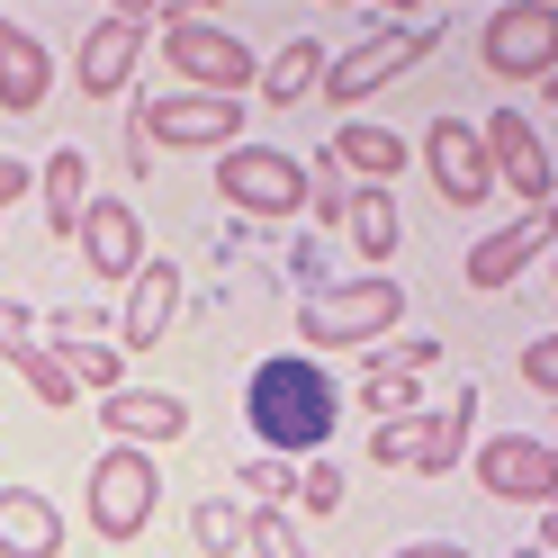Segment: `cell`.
Instances as JSON below:
<instances>
[{
  "mask_svg": "<svg viewBox=\"0 0 558 558\" xmlns=\"http://www.w3.org/2000/svg\"><path fill=\"white\" fill-rule=\"evenodd\" d=\"M243 424H253V441L270 450V460H316V450L333 441V378L325 361L306 352H270L253 369V388H243Z\"/></svg>",
  "mask_w": 558,
  "mask_h": 558,
  "instance_id": "obj_1",
  "label": "cell"
},
{
  "mask_svg": "<svg viewBox=\"0 0 558 558\" xmlns=\"http://www.w3.org/2000/svg\"><path fill=\"white\" fill-rule=\"evenodd\" d=\"M82 513H90V532L109 541V549L145 541V532H154V513H162V469H154V450H135V441H109V450L90 460Z\"/></svg>",
  "mask_w": 558,
  "mask_h": 558,
  "instance_id": "obj_2",
  "label": "cell"
},
{
  "mask_svg": "<svg viewBox=\"0 0 558 558\" xmlns=\"http://www.w3.org/2000/svg\"><path fill=\"white\" fill-rule=\"evenodd\" d=\"M405 316V289L388 270H361V279H342V289H306V306H298V333L306 342H325V352H369L378 333H388Z\"/></svg>",
  "mask_w": 558,
  "mask_h": 558,
  "instance_id": "obj_3",
  "label": "cell"
},
{
  "mask_svg": "<svg viewBox=\"0 0 558 558\" xmlns=\"http://www.w3.org/2000/svg\"><path fill=\"white\" fill-rule=\"evenodd\" d=\"M469 414H477V397L460 388L441 414L433 405H414V414H388V424L369 433V460L378 469H414V477H450L469 460Z\"/></svg>",
  "mask_w": 558,
  "mask_h": 558,
  "instance_id": "obj_4",
  "label": "cell"
},
{
  "mask_svg": "<svg viewBox=\"0 0 558 558\" xmlns=\"http://www.w3.org/2000/svg\"><path fill=\"white\" fill-rule=\"evenodd\" d=\"M162 63L181 73L198 99H243L262 82V54L234 37V27H207V19H171L162 27Z\"/></svg>",
  "mask_w": 558,
  "mask_h": 558,
  "instance_id": "obj_5",
  "label": "cell"
},
{
  "mask_svg": "<svg viewBox=\"0 0 558 558\" xmlns=\"http://www.w3.org/2000/svg\"><path fill=\"white\" fill-rule=\"evenodd\" d=\"M243 109L234 99H198V90H145L135 99V145H171V154H226Z\"/></svg>",
  "mask_w": 558,
  "mask_h": 558,
  "instance_id": "obj_6",
  "label": "cell"
},
{
  "mask_svg": "<svg viewBox=\"0 0 558 558\" xmlns=\"http://www.w3.org/2000/svg\"><path fill=\"white\" fill-rule=\"evenodd\" d=\"M433 46H441V27H388V19H369V46H361V54H333L316 90L333 99V109H361L378 82H397L405 63H424Z\"/></svg>",
  "mask_w": 558,
  "mask_h": 558,
  "instance_id": "obj_7",
  "label": "cell"
},
{
  "mask_svg": "<svg viewBox=\"0 0 558 558\" xmlns=\"http://www.w3.org/2000/svg\"><path fill=\"white\" fill-rule=\"evenodd\" d=\"M217 198H234L243 217H298V207H306V162L279 154V145H226Z\"/></svg>",
  "mask_w": 558,
  "mask_h": 558,
  "instance_id": "obj_8",
  "label": "cell"
},
{
  "mask_svg": "<svg viewBox=\"0 0 558 558\" xmlns=\"http://www.w3.org/2000/svg\"><path fill=\"white\" fill-rule=\"evenodd\" d=\"M477 154H486V171H496V181H513V198L532 207H549V145H541V126L522 118V109H496L477 126Z\"/></svg>",
  "mask_w": 558,
  "mask_h": 558,
  "instance_id": "obj_9",
  "label": "cell"
},
{
  "mask_svg": "<svg viewBox=\"0 0 558 558\" xmlns=\"http://www.w3.org/2000/svg\"><path fill=\"white\" fill-rule=\"evenodd\" d=\"M477 486L496 505H549L558 460H549V441H532V433H496V441H477Z\"/></svg>",
  "mask_w": 558,
  "mask_h": 558,
  "instance_id": "obj_10",
  "label": "cell"
},
{
  "mask_svg": "<svg viewBox=\"0 0 558 558\" xmlns=\"http://www.w3.org/2000/svg\"><path fill=\"white\" fill-rule=\"evenodd\" d=\"M424 171H433L441 207H486V198H496V171H486V154H477V126H460V118H433Z\"/></svg>",
  "mask_w": 558,
  "mask_h": 558,
  "instance_id": "obj_11",
  "label": "cell"
},
{
  "mask_svg": "<svg viewBox=\"0 0 558 558\" xmlns=\"http://www.w3.org/2000/svg\"><path fill=\"white\" fill-rule=\"evenodd\" d=\"M477 63L496 82H549V10H496L477 37Z\"/></svg>",
  "mask_w": 558,
  "mask_h": 558,
  "instance_id": "obj_12",
  "label": "cell"
},
{
  "mask_svg": "<svg viewBox=\"0 0 558 558\" xmlns=\"http://www.w3.org/2000/svg\"><path fill=\"white\" fill-rule=\"evenodd\" d=\"M73 243H82V270L90 279H135V270H145V226H135L126 198H90Z\"/></svg>",
  "mask_w": 558,
  "mask_h": 558,
  "instance_id": "obj_13",
  "label": "cell"
},
{
  "mask_svg": "<svg viewBox=\"0 0 558 558\" xmlns=\"http://www.w3.org/2000/svg\"><path fill=\"white\" fill-rule=\"evenodd\" d=\"M135 63H145V19L135 10H109L82 37V99H118L135 82Z\"/></svg>",
  "mask_w": 558,
  "mask_h": 558,
  "instance_id": "obj_14",
  "label": "cell"
},
{
  "mask_svg": "<svg viewBox=\"0 0 558 558\" xmlns=\"http://www.w3.org/2000/svg\"><path fill=\"white\" fill-rule=\"evenodd\" d=\"M99 424H109L118 441H135V450H162V441L190 433V405L171 388H109L99 397Z\"/></svg>",
  "mask_w": 558,
  "mask_h": 558,
  "instance_id": "obj_15",
  "label": "cell"
},
{
  "mask_svg": "<svg viewBox=\"0 0 558 558\" xmlns=\"http://www.w3.org/2000/svg\"><path fill=\"white\" fill-rule=\"evenodd\" d=\"M171 316H181V270H171V262H145V270L126 279V316H118V352H154Z\"/></svg>",
  "mask_w": 558,
  "mask_h": 558,
  "instance_id": "obj_16",
  "label": "cell"
},
{
  "mask_svg": "<svg viewBox=\"0 0 558 558\" xmlns=\"http://www.w3.org/2000/svg\"><path fill=\"white\" fill-rule=\"evenodd\" d=\"M532 262H549V207H541V217H522L513 234L469 243V262H460V270H469V289H513Z\"/></svg>",
  "mask_w": 558,
  "mask_h": 558,
  "instance_id": "obj_17",
  "label": "cell"
},
{
  "mask_svg": "<svg viewBox=\"0 0 558 558\" xmlns=\"http://www.w3.org/2000/svg\"><path fill=\"white\" fill-rule=\"evenodd\" d=\"M46 90H54V54L37 46V27H19V19H0V109H46Z\"/></svg>",
  "mask_w": 558,
  "mask_h": 558,
  "instance_id": "obj_18",
  "label": "cell"
},
{
  "mask_svg": "<svg viewBox=\"0 0 558 558\" xmlns=\"http://www.w3.org/2000/svg\"><path fill=\"white\" fill-rule=\"evenodd\" d=\"M0 558H63V513L37 486H0Z\"/></svg>",
  "mask_w": 558,
  "mask_h": 558,
  "instance_id": "obj_19",
  "label": "cell"
},
{
  "mask_svg": "<svg viewBox=\"0 0 558 558\" xmlns=\"http://www.w3.org/2000/svg\"><path fill=\"white\" fill-rule=\"evenodd\" d=\"M37 198H46V226L73 243L82 234V207H90V162H82V145H63V154H46V171H37Z\"/></svg>",
  "mask_w": 558,
  "mask_h": 558,
  "instance_id": "obj_20",
  "label": "cell"
},
{
  "mask_svg": "<svg viewBox=\"0 0 558 558\" xmlns=\"http://www.w3.org/2000/svg\"><path fill=\"white\" fill-rule=\"evenodd\" d=\"M316 82H325V46H316V37L279 46V54L262 63V99H270V109H298V99L316 90Z\"/></svg>",
  "mask_w": 558,
  "mask_h": 558,
  "instance_id": "obj_21",
  "label": "cell"
},
{
  "mask_svg": "<svg viewBox=\"0 0 558 558\" xmlns=\"http://www.w3.org/2000/svg\"><path fill=\"white\" fill-rule=\"evenodd\" d=\"M63 369H73V388H90V397H109V388H126V378H118V342H90L82 333V316H63V352H54Z\"/></svg>",
  "mask_w": 558,
  "mask_h": 558,
  "instance_id": "obj_22",
  "label": "cell"
},
{
  "mask_svg": "<svg viewBox=\"0 0 558 558\" xmlns=\"http://www.w3.org/2000/svg\"><path fill=\"white\" fill-rule=\"evenodd\" d=\"M342 226H352V243H361V262H369V270L397 253V198L378 190V181H369V190H352V207H342Z\"/></svg>",
  "mask_w": 558,
  "mask_h": 558,
  "instance_id": "obj_23",
  "label": "cell"
},
{
  "mask_svg": "<svg viewBox=\"0 0 558 558\" xmlns=\"http://www.w3.org/2000/svg\"><path fill=\"white\" fill-rule=\"evenodd\" d=\"M333 162H352V171H369V181L388 190L397 171H405V145H397L388 126H342V135H333Z\"/></svg>",
  "mask_w": 558,
  "mask_h": 558,
  "instance_id": "obj_24",
  "label": "cell"
},
{
  "mask_svg": "<svg viewBox=\"0 0 558 558\" xmlns=\"http://www.w3.org/2000/svg\"><path fill=\"white\" fill-rule=\"evenodd\" d=\"M10 369H19V378H27V388H37V397H46L54 414H73V405H82V388H73V369H63V361L46 352V342H10Z\"/></svg>",
  "mask_w": 558,
  "mask_h": 558,
  "instance_id": "obj_25",
  "label": "cell"
},
{
  "mask_svg": "<svg viewBox=\"0 0 558 558\" xmlns=\"http://www.w3.org/2000/svg\"><path fill=\"white\" fill-rule=\"evenodd\" d=\"M243 549H253V558H306V541H298V522L279 513V505H262V513H243Z\"/></svg>",
  "mask_w": 558,
  "mask_h": 558,
  "instance_id": "obj_26",
  "label": "cell"
},
{
  "mask_svg": "<svg viewBox=\"0 0 558 558\" xmlns=\"http://www.w3.org/2000/svg\"><path fill=\"white\" fill-rule=\"evenodd\" d=\"M190 532H198V549H207V558H243V513H234L226 496H207V505L190 513Z\"/></svg>",
  "mask_w": 558,
  "mask_h": 558,
  "instance_id": "obj_27",
  "label": "cell"
},
{
  "mask_svg": "<svg viewBox=\"0 0 558 558\" xmlns=\"http://www.w3.org/2000/svg\"><path fill=\"white\" fill-rule=\"evenodd\" d=\"M361 397H369V414H414V405H424V378H414V369H378V361H369Z\"/></svg>",
  "mask_w": 558,
  "mask_h": 558,
  "instance_id": "obj_28",
  "label": "cell"
},
{
  "mask_svg": "<svg viewBox=\"0 0 558 558\" xmlns=\"http://www.w3.org/2000/svg\"><path fill=\"white\" fill-rule=\"evenodd\" d=\"M234 486H253L262 505H289V496H298V469H279L270 450H262V460H243V469H234Z\"/></svg>",
  "mask_w": 558,
  "mask_h": 558,
  "instance_id": "obj_29",
  "label": "cell"
},
{
  "mask_svg": "<svg viewBox=\"0 0 558 558\" xmlns=\"http://www.w3.org/2000/svg\"><path fill=\"white\" fill-rule=\"evenodd\" d=\"M298 505H306V513H333V505H342V469H333V460H306Z\"/></svg>",
  "mask_w": 558,
  "mask_h": 558,
  "instance_id": "obj_30",
  "label": "cell"
},
{
  "mask_svg": "<svg viewBox=\"0 0 558 558\" xmlns=\"http://www.w3.org/2000/svg\"><path fill=\"white\" fill-rule=\"evenodd\" d=\"M378 369H414V378H424L433 361H441V342H397V352H369Z\"/></svg>",
  "mask_w": 558,
  "mask_h": 558,
  "instance_id": "obj_31",
  "label": "cell"
},
{
  "mask_svg": "<svg viewBox=\"0 0 558 558\" xmlns=\"http://www.w3.org/2000/svg\"><path fill=\"white\" fill-rule=\"evenodd\" d=\"M522 378H532V388H541V397L558 388V352H549V342H522Z\"/></svg>",
  "mask_w": 558,
  "mask_h": 558,
  "instance_id": "obj_32",
  "label": "cell"
},
{
  "mask_svg": "<svg viewBox=\"0 0 558 558\" xmlns=\"http://www.w3.org/2000/svg\"><path fill=\"white\" fill-rule=\"evenodd\" d=\"M27 190H37V171H27L19 154H0V207H10V198H27Z\"/></svg>",
  "mask_w": 558,
  "mask_h": 558,
  "instance_id": "obj_33",
  "label": "cell"
},
{
  "mask_svg": "<svg viewBox=\"0 0 558 558\" xmlns=\"http://www.w3.org/2000/svg\"><path fill=\"white\" fill-rule=\"evenodd\" d=\"M27 325H37V316H27L19 298H0V352H10V342H27Z\"/></svg>",
  "mask_w": 558,
  "mask_h": 558,
  "instance_id": "obj_34",
  "label": "cell"
},
{
  "mask_svg": "<svg viewBox=\"0 0 558 558\" xmlns=\"http://www.w3.org/2000/svg\"><path fill=\"white\" fill-rule=\"evenodd\" d=\"M397 558H469L460 541H414V549H397Z\"/></svg>",
  "mask_w": 558,
  "mask_h": 558,
  "instance_id": "obj_35",
  "label": "cell"
},
{
  "mask_svg": "<svg viewBox=\"0 0 558 558\" xmlns=\"http://www.w3.org/2000/svg\"><path fill=\"white\" fill-rule=\"evenodd\" d=\"M522 558H549V541H532V549H522Z\"/></svg>",
  "mask_w": 558,
  "mask_h": 558,
  "instance_id": "obj_36",
  "label": "cell"
}]
</instances>
